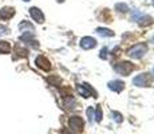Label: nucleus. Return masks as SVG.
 Listing matches in <instances>:
<instances>
[{
	"mask_svg": "<svg viewBox=\"0 0 154 134\" xmlns=\"http://www.w3.org/2000/svg\"><path fill=\"white\" fill-rule=\"evenodd\" d=\"M147 51V46L145 43H138L135 44V46H133L131 48H129V51H127V55L131 56V58H135V59H140L142 56L146 54Z\"/></svg>",
	"mask_w": 154,
	"mask_h": 134,
	"instance_id": "obj_1",
	"label": "nucleus"
},
{
	"mask_svg": "<svg viewBox=\"0 0 154 134\" xmlns=\"http://www.w3.org/2000/svg\"><path fill=\"white\" fill-rule=\"evenodd\" d=\"M114 70L117 71L121 75H129L133 70H134V64H131L130 62H121V63H117L114 66Z\"/></svg>",
	"mask_w": 154,
	"mask_h": 134,
	"instance_id": "obj_2",
	"label": "nucleus"
},
{
	"mask_svg": "<svg viewBox=\"0 0 154 134\" xmlns=\"http://www.w3.org/2000/svg\"><path fill=\"white\" fill-rule=\"evenodd\" d=\"M133 83H134L135 86H138V87H145V86H147L150 83L149 74H141V75L135 76L134 80H133Z\"/></svg>",
	"mask_w": 154,
	"mask_h": 134,
	"instance_id": "obj_3",
	"label": "nucleus"
},
{
	"mask_svg": "<svg viewBox=\"0 0 154 134\" xmlns=\"http://www.w3.org/2000/svg\"><path fill=\"white\" fill-rule=\"evenodd\" d=\"M97 46V40L91 36H85L83 39L81 40V47L85 50H90V48H94Z\"/></svg>",
	"mask_w": 154,
	"mask_h": 134,
	"instance_id": "obj_4",
	"label": "nucleus"
},
{
	"mask_svg": "<svg viewBox=\"0 0 154 134\" xmlns=\"http://www.w3.org/2000/svg\"><path fill=\"white\" fill-rule=\"evenodd\" d=\"M29 15L32 16V19H34L35 22H38V23H43L44 22V15L42 14V11H40L39 8L32 7L31 10H29Z\"/></svg>",
	"mask_w": 154,
	"mask_h": 134,
	"instance_id": "obj_5",
	"label": "nucleus"
},
{
	"mask_svg": "<svg viewBox=\"0 0 154 134\" xmlns=\"http://www.w3.org/2000/svg\"><path fill=\"white\" fill-rule=\"evenodd\" d=\"M78 91H79V94H81L82 97H85V98H88L91 94H94L93 89H91L90 86L87 85V83H83V85H79V86H78Z\"/></svg>",
	"mask_w": 154,
	"mask_h": 134,
	"instance_id": "obj_6",
	"label": "nucleus"
},
{
	"mask_svg": "<svg viewBox=\"0 0 154 134\" xmlns=\"http://www.w3.org/2000/svg\"><path fill=\"white\" fill-rule=\"evenodd\" d=\"M15 15V10L11 7H4L2 11H0V19L2 20H8L11 19Z\"/></svg>",
	"mask_w": 154,
	"mask_h": 134,
	"instance_id": "obj_7",
	"label": "nucleus"
},
{
	"mask_svg": "<svg viewBox=\"0 0 154 134\" xmlns=\"http://www.w3.org/2000/svg\"><path fill=\"white\" fill-rule=\"evenodd\" d=\"M36 64H38V67L43 68V70H46V71L51 68V63H50V62L47 61L43 55H40V56H38L36 58Z\"/></svg>",
	"mask_w": 154,
	"mask_h": 134,
	"instance_id": "obj_8",
	"label": "nucleus"
},
{
	"mask_svg": "<svg viewBox=\"0 0 154 134\" xmlns=\"http://www.w3.org/2000/svg\"><path fill=\"white\" fill-rule=\"evenodd\" d=\"M70 126H71V129H74V130H81L82 127H83V121L79 117H74L70 120Z\"/></svg>",
	"mask_w": 154,
	"mask_h": 134,
	"instance_id": "obj_9",
	"label": "nucleus"
},
{
	"mask_svg": "<svg viewBox=\"0 0 154 134\" xmlns=\"http://www.w3.org/2000/svg\"><path fill=\"white\" fill-rule=\"evenodd\" d=\"M109 87H110L111 90L119 93V91L123 90V87H125V83H123L122 80H112V82L109 83Z\"/></svg>",
	"mask_w": 154,
	"mask_h": 134,
	"instance_id": "obj_10",
	"label": "nucleus"
},
{
	"mask_svg": "<svg viewBox=\"0 0 154 134\" xmlns=\"http://www.w3.org/2000/svg\"><path fill=\"white\" fill-rule=\"evenodd\" d=\"M11 51V46L8 42H0V54H8Z\"/></svg>",
	"mask_w": 154,
	"mask_h": 134,
	"instance_id": "obj_11",
	"label": "nucleus"
},
{
	"mask_svg": "<svg viewBox=\"0 0 154 134\" xmlns=\"http://www.w3.org/2000/svg\"><path fill=\"white\" fill-rule=\"evenodd\" d=\"M97 32L100 35H103V36H109V38L114 36V32H112L111 30H107V28H97Z\"/></svg>",
	"mask_w": 154,
	"mask_h": 134,
	"instance_id": "obj_12",
	"label": "nucleus"
},
{
	"mask_svg": "<svg viewBox=\"0 0 154 134\" xmlns=\"http://www.w3.org/2000/svg\"><path fill=\"white\" fill-rule=\"evenodd\" d=\"M115 10L119 11V12H127V11H129V7H127L126 4H123V3H121V4L115 5Z\"/></svg>",
	"mask_w": 154,
	"mask_h": 134,
	"instance_id": "obj_13",
	"label": "nucleus"
},
{
	"mask_svg": "<svg viewBox=\"0 0 154 134\" xmlns=\"http://www.w3.org/2000/svg\"><path fill=\"white\" fill-rule=\"evenodd\" d=\"M140 22V24H142V26H145V24H150L152 23V17H149V16H146V17H142V19H140L138 20Z\"/></svg>",
	"mask_w": 154,
	"mask_h": 134,
	"instance_id": "obj_14",
	"label": "nucleus"
},
{
	"mask_svg": "<svg viewBox=\"0 0 154 134\" xmlns=\"http://www.w3.org/2000/svg\"><path fill=\"white\" fill-rule=\"evenodd\" d=\"M94 118H95L97 122H100V120H102V109H100V106L97 107V114Z\"/></svg>",
	"mask_w": 154,
	"mask_h": 134,
	"instance_id": "obj_15",
	"label": "nucleus"
},
{
	"mask_svg": "<svg viewBox=\"0 0 154 134\" xmlns=\"http://www.w3.org/2000/svg\"><path fill=\"white\" fill-rule=\"evenodd\" d=\"M87 115H88V120H90V122H93V120H94V109H93V107H88V109H87Z\"/></svg>",
	"mask_w": 154,
	"mask_h": 134,
	"instance_id": "obj_16",
	"label": "nucleus"
},
{
	"mask_svg": "<svg viewBox=\"0 0 154 134\" xmlns=\"http://www.w3.org/2000/svg\"><path fill=\"white\" fill-rule=\"evenodd\" d=\"M112 118H114L117 122H122V115L117 111H112Z\"/></svg>",
	"mask_w": 154,
	"mask_h": 134,
	"instance_id": "obj_17",
	"label": "nucleus"
},
{
	"mask_svg": "<svg viewBox=\"0 0 154 134\" xmlns=\"http://www.w3.org/2000/svg\"><path fill=\"white\" fill-rule=\"evenodd\" d=\"M16 52H19L20 56H26V55H27V50L20 48V46H16Z\"/></svg>",
	"mask_w": 154,
	"mask_h": 134,
	"instance_id": "obj_18",
	"label": "nucleus"
},
{
	"mask_svg": "<svg viewBox=\"0 0 154 134\" xmlns=\"http://www.w3.org/2000/svg\"><path fill=\"white\" fill-rule=\"evenodd\" d=\"M106 56H107V50H106V48H103L102 51H100V58L106 59Z\"/></svg>",
	"mask_w": 154,
	"mask_h": 134,
	"instance_id": "obj_19",
	"label": "nucleus"
},
{
	"mask_svg": "<svg viewBox=\"0 0 154 134\" xmlns=\"http://www.w3.org/2000/svg\"><path fill=\"white\" fill-rule=\"evenodd\" d=\"M58 2H59V3H62V2H63V0H58Z\"/></svg>",
	"mask_w": 154,
	"mask_h": 134,
	"instance_id": "obj_20",
	"label": "nucleus"
},
{
	"mask_svg": "<svg viewBox=\"0 0 154 134\" xmlns=\"http://www.w3.org/2000/svg\"><path fill=\"white\" fill-rule=\"evenodd\" d=\"M152 42H153V43H154V36H153V39H152Z\"/></svg>",
	"mask_w": 154,
	"mask_h": 134,
	"instance_id": "obj_21",
	"label": "nucleus"
},
{
	"mask_svg": "<svg viewBox=\"0 0 154 134\" xmlns=\"http://www.w3.org/2000/svg\"><path fill=\"white\" fill-rule=\"evenodd\" d=\"M24 2H29V0H24Z\"/></svg>",
	"mask_w": 154,
	"mask_h": 134,
	"instance_id": "obj_22",
	"label": "nucleus"
},
{
	"mask_svg": "<svg viewBox=\"0 0 154 134\" xmlns=\"http://www.w3.org/2000/svg\"><path fill=\"white\" fill-rule=\"evenodd\" d=\"M153 71H154V68H153Z\"/></svg>",
	"mask_w": 154,
	"mask_h": 134,
	"instance_id": "obj_23",
	"label": "nucleus"
}]
</instances>
